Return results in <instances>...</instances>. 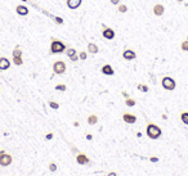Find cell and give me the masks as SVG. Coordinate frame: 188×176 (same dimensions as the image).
I'll list each match as a JSON object with an SVG mask.
<instances>
[{"label":"cell","instance_id":"4316f807","mask_svg":"<svg viewBox=\"0 0 188 176\" xmlns=\"http://www.w3.org/2000/svg\"><path fill=\"white\" fill-rule=\"evenodd\" d=\"M49 107H50V108H53V109H58L59 108V104L57 102H49Z\"/></svg>","mask_w":188,"mask_h":176},{"label":"cell","instance_id":"83f0119b","mask_svg":"<svg viewBox=\"0 0 188 176\" xmlns=\"http://www.w3.org/2000/svg\"><path fill=\"white\" fill-rule=\"evenodd\" d=\"M54 21L57 25H63V18H61V17H54Z\"/></svg>","mask_w":188,"mask_h":176},{"label":"cell","instance_id":"2e32d148","mask_svg":"<svg viewBox=\"0 0 188 176\" xmlns=\"http://www.w3.org/2000/svg\"><path fill=\"white\" fill-rule=\"evenodd\" d=\"M88 52L90 53V54H97L98 52H99V49H98V45L94 43H89L88 44Z\"/></svg>","mask_w":188,"mask_h":176},{"label":"cell","instance_id":"d590c367","mask_svg":"<svg viewBox=\"0 0 188 176\" xmlns=\"http://www.w3.org/2000/svg\"><path fill=\"white\" fill-rule=\"evenodd\" d=\"M5 153V150H3V149H1V150H0V156H1V154H4Z\"/></svg>","mask_w":188,"mask_h":176},{"label":"cell","instance_id":"30bf717a","mask_svg":"<svg viewBox=\"0 0 188 176\" xmlns=\"http://www.w3.org/2000/svg\"><path fill=\"white\" fill-rule=\"evenodd\" d=\"M16 12H17V14L18 16H28V13H30V10H28V8L26 7V5H17L16 7Z\"/></svg>","mask_w":188,"mask_h":176},{"label":"cell","instance_id":"7402d4cb","mask_svg":"<svg viewBox=\"0 0 188 176\" xmlns=\"http://www.w3.org/2000/svg\"><path fill=\"white\" fill-rule=\"evenodd\" d=\"M137 89H138V90H141V91H143V93H147V91H148V86L144 85V84H138V85H137Z\"/></svg>","mask_w":188,"mask_h":176},{"label":"cell","instance_id":"f546056e","mask_svg":"<svg viewBox=\"0 0 188 176\" xmlns=\"http://www.w3.org/2000/svg\"><path fill=\"white\" fill-rule=\"evenodd\" d=\"M111 1V4H113V5H119L120 4V0H110Z\"/></svg>","mask_w":188,"mask_h":176},{"label":"cell","instance_id":"cb8c5ba5","mask_svg":"<svg viewBox=\"0 0 188 176\" xmlns=\"http://www.w3.org/2000/svg\"><path fill=\"white\" fill-rule=\"evenodd\" d=\"M55 90H58V91H66V85L65 84H58V85H55Z\"/></svg>","mask_w":188,"mask_h":176},{"label":"cell","instance_id":"44dd1931","mask_svg":"<svg viewBox=\"0 0 188 176\" xmlns=\"http://www.w3.org/2000/svg\"><path fill=\"white\" fill-rule=\"evenodd\" d=\"M125 106L126 107H134L135 106V100L132 99V98H126V99H125Z\"/></svg>","mask_w":188,"mask_h":176},{"label":"cell","instance_id":"d6986e66","mask_svg":"<svg viewBox=\"0 0 188 176\" xmlns=\"http://www.w3.org/2000/svg\"><path fill=\"white\" fill-rule=\"evenodd\" d=\"M180 121L183 122L184 125H187L188 126V112H183L180 115Z\"/></svg>","mask_w":188,"mask_h":176},{"label":"cell","instance_id":"277c9868","mask_svg":"<svg viewBox=\"0 0 188 176\" xmlns=\"http://www.w3.org/2000/svg\"><path fill=\"white\" fill-rule=\"evenodd\" d=\"M53 72L55 75H63L66 72V63L63 61H57L53 63Z\"/></svg>","mask_w":188,"mask_h":176},{"label":"cell","instance_id":"7c38bea8","mask_svg":"<svg viewBox=\"0 0 188 176\" xmlns=\"http://www.w3.org/2000/svg\"><path fill=\"white\" fill-rule=\"evenodd\" d=\"M122 120H124L126 124H135L137 122V117L134 115H132V113H124L122 115Z\"/></svg>","mask_w":188,"mask_h":176},{"label":"cell","instance_id":"3957f363","mask_svg":"<svg viewBox=\"0 0 188 176\" xmlns=\"http://www.w3.org/2000/svg\"><path fill=\"white\" fill-rule=\"evenodd\" d=\"M161 85H162V88L165 89V90H174L175 88H177V82H175V80L173 79V77L170 76H165L162 77V80H161Z\"/></svg>","mask_w":188,"mask_h":176},{"label":"cell","instance_id":"e0dca14e","mask_svg":"<svg viewBox=\"0 0 188 176\" xmlns=\"http://www.w3.org/2000/svg\"><path fill=\"white\" fill-rule=\"evenodd\" d=\"M86 121H88L89 125H95V124L98 122V117H97L95 115H90V116L88 117V120H86Z\"/></svg>","mask_w":188,"mask_h":176},{"label":"cell","instance_id":"484cf974","mask_svg":"<svg viewBox=\"0 0 188 176\" xmlns=\"http://www.w3.org/2000/svg\"><path fill=\"white\" fill-rule=\"evenodd\" d=\"M49 171H52V172L57 171V165H55L54 162H50L49 163Z\"/></svg>","mask_w":188,"mask_h":176},{"label":"cell","instance_id":"74e56055","mask_svg":"<svg viewBox=\"0 0 188 176\" xmlns=\"http://www.w3.org/2000/svg\"><path fill=\"white\" fill-rule=\"evenodd\" d=\"M22 1H27V0H22Z\"/></svg>","mask_w":188,"mask_h":176},{"label":"cell","instance_id":"9a60e30c","mask_svg":"<svg viewBox=\"0 0 188 176\" xmlns=\"http://www.w3.org/2000/svg\"><path fill=\"white\" fill-rule=\"evenodd\" d=\"M164 12H165V8H164L162 4H156L153 7V14L157 17H161L164 14Z\"/></svg>","mask_w":188,"mask_h":176},{"label":"cell","instance_id":"6da1fadb","mask_svg":"<svg viewBox=\"0 0 188 176\" xmlns=\"http://www.w3.org/2000/svg\"><path fill=\"white\" fill-rule=\"evenodd\" d=\"M146 134H147V136L152 140H156L159 139L161 136V134H162V131L157 125L155 124H148L147 127H146Z\"/></svg>","mask_w":188,"mask_h":176},{"label":"cell","instance_id":"603a6c76","mask_svg":"<svg viewBox=\"0 0 188 176\" xmlns=\"http://www.w3.org/2000/svg\"><path fill=\"white\" fill-rule=\"evenodd\" d=\"M180 49L183 50V52H188V37L180 44Z\"/></svg>","mask_w":188,"mask_h":176},{"label":"cell","instance_id":"d6a6232c","mask_svg":"<svg viewBox=\"0 0 188 176\" xmlns=\"http://www.w3.org/2000/svg\"><path fill=\"white\" fill-rule=\"evenodd\" d=\"M121 94H122V97H125V98H129V94H128L126 91H122Z\"/></svg>","mask_w":188,"mask_h":176},{"label":"cell","instance_id":"7a4b0ae2","mask_svg":"<svg viewBox=\"0 0 188 176\" xmlns=\"http://www.w3.org/2000/svg\"><path fill=\"white\" fill-rule=\"evenodd\" d=\"M66 50V44H63L59 40H53L50 43V53L52 54H59Z\"/></svg>","mask_w":188,"mask_h":176},{"label":"cell","instance_id":"f1b7e54d","mask_svg":"<svg viewBox=\"0 0 188 176\" xmlns=\"http://www.w3.org/2000/svg\"><path fill=\"white\" fill-rule=\"evenodd\" d=\"M86 57H88V54H86L85 52H81V53L79 54V59H81V61H85Z\"/></svg>","mask_w":188,"mask_h":176},{"label":"cell","instance_id":"836d02e7","mask_svg":"<svg viewBox=\"0 0 188 176\" xmlns=\"http://www.w3.org/2000/svg\"><path fill=\"white\" fill-rule=\"evenodd\" d=\"M107 176H117V174H116V172H110Z\"/></svg>","mask_w":188,"mask_h":176},{"label":"cell","instance_id":"5bb4252c","mask_svg":"<svg viewBox=\"0 0 188 176\" xmlns=\"http://www.w3.org/2000/svg\"><path fill=\"white\" fill-rule=\"evenodd\" d=\"M101 72H102L103 75H106V76H112V75L115 73V71H113L111 64H104L103 67L101 68Z\"/></svg>","mask_w":188,"mask_h":176},{"label":"cell","instance_id":"9c48e42d","mask_svg":"<svg viewBox=\"0 0 188 176\" xmlns=\"http://www.w3.org/2000/svg\"><path fill=\"white\" fill-rule=\"evenodd\" d=\"M76 162L79 163V165H88V163L90 162V159H89L88 156H85L84 153H79L76 156Z\"/></svg>","mask_w":188,"mask_h":176},{"label":"cell","instance_id":"4dcf8cb0","mask_svg":"<svg viewBox=\"0 0 188 176\" xmlns=\"http://www.w3.org/2000/svg\"><path fill=\"white\" fill-rule=\"evenodd\" d=\"M52 138H53V134L52 133H49V134H46V135H45V139L46 140H50Z\"/></svg>","mask_w":188,"mask_h":176},{"label":"cell","instance_id":"8992f818","mask_svg":"<svg viewBox=\"0 0 188 176\" xmlns=\"http://www.w3.org/2000/svg\"><path fill=\"white\" fill-rule=\"evenodd\" d=\"M12 161H13V158H12L10 154H7V153L1 154L0 156V166H3V167L9 166L12 163Z\"/></svg>","mask_w":188,"mask_h":176},{"label":"cell","instance_id":"d4e9b609","mask_svg":"<svg viewBox=\"0 0 188 176\" xmlns=\"http://www.w3.org/2000/svg\"><path fill=\"white\" fill-rule=\"evenodd\" d=\"M117 10L120 12V13H126V12H128V7L125 4H119Z\"/></svg>","mask_w":188,"mask_h":176},{"label":"cell","instance_id":"8d00e7d4","mask_svg":"<svg viewBox=\"0 0 188 176\" xmlns=\"http://www.w3.org/2000/svg\"><path fill=\"white\" fill-rule=\"evenodd\" d=\"M177 1H178V3H182V1H183V0H177Z\"/></svg>","mask_w":188,"mask_h":176},{"label":"cell","instance_id":"4fadbf2b","mask_svg":"<svg viewBox=\"0 0 188 176\" xmlns=\"http://www.w3.org/2000/svg\"><path fill=\"white\" fill-rule=\"evenodd\" d=\"M9 67H10L9 59L5 58V57H1L0 58V71H7Z\"/></svg>","mask_w":188,"mask_h":176},{"label":"cell","instance_id":"52a82bcc","mask_svg":"<svg viewBox=\"0 0 188 176\" xmlns=\"http://www.w3.org/2000/svg\"><path fill=\"white\" fill-rule=\"evenodd\" d=\"M122 58H124L125 61H133V59L137 58V54H135V52H134V50L126 49V50H124V52H122Z\"/></svg>","mask_w":188,"mask_h":176},{"label":"cell","instance_id":"ffe728a7","mask_svg":"<svg viewBox=\"0 0 188 176\" xmlns=\"http://www.w3.org/2000/svg\"><path fill=\"white\" fill-rule=\"evenodd\" d=\"M13 63L16 64V66H22L23 64L22 57H13Z\"/></svg>","mask_w":188,"mask_h":176},{"label":"cell","instance_id":"5b68a950","mask_svg":"<svg viewBox=\"0 0 188 176\" xmlns=\"http://www.w3.org/2000/svg\"><path fill=\"white\" fill-rule=\"evenodd\" d=\"M102 36L104 39H107V40H112V39H115V31H113L112 28H110V27H107V26L103 25Z\"/></svg>","mask_w":188,"mask_h":176},{"label":"cell","instance_id":"8fae6325","mask_svg":"<svg viewBox=\"0 0 188 176\" xmlns=\"http://www.w3.org/2000/svg\"><path fill=\"white\" fill-rule=\"evenodd\" d=\"M81 3H83V0H67L66 4H67L68 9H77L81 5Z\"/></svg>","mask_w":188,"mask_h":176},{"label":"cell","instance_id":"ac0fdd59","mask_svg":"<svg viewBox=\"0 0 188 176\" xmlns=\"http://www.w3.org/2000/svg\"><path fill=\"white\" fill-rule=\"evenodd\" d=\"M12 57H22V49L19 46H17L16 49L12 52Z\"/></svg>","mask_w":188,"mask_h":176},{"label":"cell","instance_id":"e575fe53","mask_svg":"<svg viewBox=\"0 0 188 176\" xmlns=\"http://www.w3.org/2000/svg\"><path fill=\"white\" fill-rule=\"evenodd\" d=\"M92 138H93V136H92L90 134H88V135H86V139H88V140H92Z\"/></svg>","mask_w":188,"mask_h":176},{"label":"cell","instance_id":"ba28073f","mask_svg":"<svg viewBox=\"0 0 188 176\" xmlns=\"http://www.w3.org/2000/svg\"><path fill=\"white\" fill-rule=\"evenodd\" d=\"M66 54H67V57L72 62H77V61H79V55H77V53H76V49H74V48L67 49L66 50Z\"/></svg>","mask_w":188,"mask_h":176},{"label":"cell","instance_id":"1f68e13d","mask_svg":"<svg viewBox=\"0 0 188 176\" xmlns=\"http://www.w3.org/2000/svg\"><path fill=\"white\" fill-rule=\"evenodd\" d=\"M150 161H151V162H157V161H159V158H157V157H151Z\"/></svg>","mask_w":188,"mask_h":176}]
</instances>
